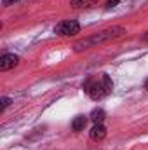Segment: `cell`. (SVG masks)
<instances>
[{
	"instance_id": "obj_7",
	"label": "cell",
	"mask_w": 148,
	"mask_h": 150,
	"mask_svg": "<svg viewBox=\"0 0 148 150\" xmlns=\"http://www.w3.org/2000/svg\"><path fill=\"white\" fill-rule=\"evenodd\" d=\"M85 124H87V117H84V115H77L73 120H72V129H73L75 133H80V131L85 127Z\"/></svg>"
},
{
	"instance_id": "obj_13",
	"label": "cell",
	"mask_w": 148,
	"mask_h": 150,
	"mask_svg": "<svg viewBox=\"0 0 148 150\" xmlns=\"http://www.w3.org/2000/svg\"><path fill=\"white\" fill-rule=\"evenodd\" d=\"M145 89H147V91H148V79H147V80H145Z\"/></svg>"
},
{
	"instance_id": "obj_12",
	"label": "cell",
	"mask_w": 148,
	"mask_h": 150,
	"mask_svg": "<svg viewBox=\"0 0 148 150\" xmlns=\"http://www.w3.org/2000/svg\"><path fill=\"white\" fill-rule=\"evenodd\" d=\"M143 42H148V32L145 33V35H143Z\"/></svg>"
},
{
	"instance_id": "obj_9",
	"label": "cell",
	"mask_w": 148,
	"mask_h": 150,
	"mask_svg": "<svg viewBox=\"0 0 148 150\" xmlns=\"http://www.w3.org/2000/svg\"><path fill=\"white\" fill-rule=\"evenodd\" d=\"M11 105V98H7V96H4L2 100H0V112H4L7 107Z\"/></svg>"
},
{
	"instance_id": "obj_11",
	"label": "cell",
	"mask_w": 148,
	"mask_h": 150,
	"mask_svg": "<svg viewBox=\"0 0 148 150\" xmlns=\"http://www.w3.org/2000/svg\"><path fill=\"white\" fill-rule=\"evenodd\" d=\"M14 2H18V0H2V5H11Z\"/></svg>"
},
{
	"instance_id": "obj_6",
	"label": "cell",
	"mask_w": 148,
	"mask_h": 150,
	"mask_svg": "<svg viewBox=\"0 0 148 150\" xmlns=\"http://www.w3.org/2000/svg\"><path fill=\"white\" fill-rule=\"evenodd\" d=\"M99 0H72L70 5L73 9H89V7H94Z\"/></svg>"
},
{
	"instance_id": "obj_10",
	"label": "cell",
	"mask_w": 148,
	"mask_h": 150,
	"mask_svg": "<svg viewBox=\"0 0 148 150\" xmlns=\"http://www.w3.org/2000/svg\"><path fill=\"white\" fill-rule=\"evenodd\" d=\"M118 2H120V0H108V2H106V5H105V7H106V9H113V7H115V5H117V4H118Z\"/></svg>"
},
{
	"instance_id": "obj_4",
	"label": "cell",
	"mask_w": 148,
	"mask_h": 150,
	"mask_svg": "<svg viewBox=\"0 0 148 150\" xmlns=\"http://www.w3.org/2000/svg\"><path fill=\"white\" fill-rule=\"evenodd\" d=\"M18 65H19V56H18V54L7 52V54H4V56L0 58V70H2V72H7V70L14 68V67H18Z\"/></svg>"
},
{
	"instance_id": "obj_3",
	"label": "cell",
	"mask_w": 148,
	"mask_h": 150,
	"mask_svg": "<svg viewBox=\"0 0 148 150\" xmlns=\"http://www.w3.org/2000/svg\"><path fill=\"white\" fill-rule=\"evenodd\" d=\"M54 33H58L61 37H73L77 33H80V23L75 19H65L56 25Z\"/></svg>"
},
{
	"instance_id": "obj_1",
	"label": "cell",
	"mask_w": 148,
	"mask_h": 150,
	"mask_svg": "<svg viewBox=\"0 0 148 150\" xmlns=\"http://www.w3.org/2000/svg\"><path fill=\"white\" fill-rule=\"evenodd\" d=\"M113 89V82L106 74H99L94 75V77H89L85 82H84V91L85 94L94 100V101H99L103 98H106Z\"/></svg>"
},
{
	"instance_id": "obj_2",
	"label": "cell",
	"mask_w": 148,
	"mask_h": 150,
	"mask_svg": "<svg viewBox=\"0 0 148 150\" xmlns=\"http://www.w3.org/2000/svg\"><path fill=\"white\" fill-rule=\"evenodd\" d=\"M125 30L122 26H111V28H106V30H101L99 33L92 35V37H87L80 42H77L73 45V49L78 52V51H84V49H89V47H96L99 44H105L108 40H113V38H118L120 35H124Z\"/></svg>"
},
{
	"instance_id": "obj_8",
	"label": "cell",
	"mask_w": 148,
	"mask_h": 150,
	"mask_svg": "<svg viewBox=\"0 0 148 150\" xmlns=\"http://www.w3.org/2000/svg\"><path fill=\"white\" fill-rule=\"evenodd\" d=\"M105 117H106V113H105L103 108H94V110L91 112V120H92L94 124H103Z\"/></svg>"
},
{
	"instance_id": "obj_5",
	"label": "cell",
	"mask_w": 148,
	"mask_h": 150,
	"mask_svg": "<svg viewBox=\"0 0 148 150\" xmlns=\"http://www.w3.org/2000/svg\"><path fill=\"white\" fill-rule=\"evenodd\" d=\"M89 136H91L92 142H101V140H105V136H106V127H105L103 124H94V126L91 127V131H89Z\"/></svg>"
}]
</instances>
